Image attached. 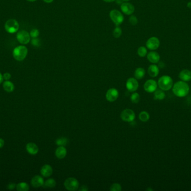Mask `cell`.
Here are the masks:
<instances>
[{
  "instance_id": "6da1fadb",
  "label": "cell",
  "mask_w": 191,
  "mask_h": 191,
  "mask_svg": "<svg viewBox=\"0 0 191 191\" xmlns=\"http://www.w3.org/2000/svg\"><path fill=\"white\" fill-rule=\"evenodd\" d=\"M172 90L175 96H177V97H185L189 93V86L187 82L181 80L173 84Z\"/></svg>"
},
{
  "instance_id": "7a4b0ae2",
  "label": "cell",
  "mask_w": 191,
  "mask_h": 191,
  "mask_svg": "<svg viewBox=\"0 0 191 191\" xmlns=\"http://www.w3.org/2000/svg\"><path fill=\"white\" fill-rule=\"evenodd\" d=\"M158 86L161 90L168 91L172 88L173 86V81L171 77L168 75H164L159 79Z\"/></svg>"
},
{
  "instance_id": "3957f363",
  "label": "cell",
  "mask_w": 191,
  "mask_h": 191,
  "mask_svg": "<svg viewBox=\"0 0 191 191\" xmlns=\"http://www.w3.org/2000/svg\"><path fill=\"white\" fill-rule=\"evenodd\" d=\"M27 52L28 51L26 47L23 46L17 47L13 51V57L18 61H22L27 57Z\"/></svg>"
},
{
  "instance_id": "277c9868",
  "label": "cell",
  "mask_w": 191,
  "mask_h": 191,
  "mask_svg": "<svg viewBox=\"0 0 191 191\" xmlns=\"http://www.w3.org/2000/svg\"><path fill=\"white\" fill-rule=\"evenodd\" d=\"M110 17L112 22L115 23L116 26H120L122 24L124 20V17L122 13L119 10H112L110 13Z\"/></svg>"
},
{
  "instance_id": "5b68a950",
  "label": "cell",
  "mask_w": 191,
  "mask_h": 191,
  "mask_svg": "<svg viewBox=\"0 0 191 191\" xmlns=\"http://www.w3.org/2000/svg\"><path fill=\"white\" fill-rule=\"evenodd\" d=\"M64 185L65 188L68 191H77L79 188V182L76 178L73 177L67 178L64 182Z\"/></svg>"
},
{
  "instance_id": "8992f818",
  "label": "cell",
  "mask_w": 191,
  "mask_h": 191,
  "mask_svg": "<svg viewBox=\"0 0 191 191\" xmlns=\"http://www.w3.org/2000/svg\"><path fill=\"white\" fill-rule=\"evenodd\" d=\"M5 28L7 32L13 34L17 32V30L19 29V24L17 21L11 19L7 20L6 22L5 25Z\"/></svg>"
},
{
  "instance_id": "52a82bcc",
  "label": "cell",
  "mask_w": 191,
  "mask_h": 191,
  "mask_svg": "<svg viewBox=\"0 0 191 191\" xmlns=\"http://www.w3.org/2000/svg\"><path fill=\"white\" fill-rule=\"evenodd\" d=\"M120 117L122 121L125 122H132L135 119V114L132 109H126L121 112Z\"/></svg>"
},
{
  "instance_id": "ba28073f",
  "label": "cell",
  "mask_w": 191,
  "mask_h": 191,
  "mask_svg": "<svg viewBox=\"0 0 191 191\" xmlns=\"http://www.w3.org/2000/svg\"><path fill=\"white\" fill-rule=\"evenodd\" d=\"M17 39L19 43L22 44H27L30 41V34L25 30H21L19 32L16 36Z\"/></svg>"
},
{
  "instance_id": "9c48e42d",
  "label": "cell",
  "mask_w": 191,
  "mask_h": 191,
  "mask_svg": "<svg viewBox=\"0 0 191 191\" xmlns=\"http://www.w3.org/2000/svg\"><path fill=\"white\" fill-rule=\"evenodd\" d=\"M146 46L148 49L151 51L157 50L160 46V40L155 36L151 37L146 41Z\"/></svg>"
},
{
  "instance_id": "30bf717a",
  "label": "cell",
  "mask_w": 191,
  "mask_h": 191,
  "mask_svg": "<svg viewBox=\"0 0 191 191\" xmlns=\"http://www.w3.org/2000/svg\"><path fill=\"white\" fill-rule=\"evenodd\" d=\"M158 83L154 80L150 79L147 80L144 85V89L145 92L152 93L154 92L157 89Z\"/></svg>"
},
{
  "instance_id": "8fae6325",
  "label": "cell",
  "mask_w": 191,
  "mask_h": 191,
  "mask_svg": "<svg viewBox=\"0 0 191 191\" xmlns=\"http://www.w3.org/2000/svg\"><path fill=\"white\" fill-rule=\"evenodd\" d=\"M120 9L123 13L127 15H131L135 11V7L128 2H125L121 5Z\"/></svg>"
},
{
  "instance_id": "7c38bea8",
  "label": "cell",
  "mask_w": 191,
  "mask_h": 191,
  "mask_svg": "<svg viewBox=\"0 0 191 191\" xmlns=\"http://www.w3.org/2000/svg\"><path fill=\"white\" fill-rule=\"evenodd\" d=\"M119 91L115 88H111L107 90L106 94V98L110 102H114L119 97Z\"/></svg>"
},
{
  "instance_id": "4fadbf2b",
  "label": "cell",
  "mask_w": 191,
  "mask_h": 191,
  "mask_svg": "<svg viewBox=\"0 0 191 191\" xmlns=\"http://www.w3.org/2000/svg\"><path fill=\"white\" fill-rule=\"evenodd\" d=\"M126 87L130 92H134L136 91L139 88V83L137 79L133 77L129 78L126 83Z\"/></svg>"
},
{
  "instance_id": "5bb4252c",
  "label": "cell",
  "mask_w": 191,
  "mask_h": 191,
  "mask_svg": "<svg viewBox=\"0 0 191 191\" xmlns=\"http://www.w3.org/2000/svg\"><path fill=\"white\" fill-rule=\"evenodd\" d=\"M147 59L152 63H157L160 61V56L158 52L155 51H151L147 54Z\"/></svg>"
},
{
  "instance_id": "9a60e30c",
  "label": "cell",
  "mask_w": 191,
  "mask_h": 191,
  "mask_svg": "<svg viewBox=\"0 0 191 191\" xmlns=\"http://www.w3.org/2000/svg\"><path fill=\"white\" fill-rule=\"evenodd\" d=\"M44 183V179L40 175H36L34 177L31 181V184L34 188H39L40 187H41L43 186Z\"/></svg>"
},
{
  "instance_id": "2e32d148",
  "label": "cell",
  "mask_w": 191,
  "mask_h": 191,
  "mask_svg": "<svg viewBox=\"0 0 191 191\" xmlns=\"http://www.w3.org/2000/svg\"><path fill=\"white\" fill-rule=\"evenodd\" d=\"M179 77L185 82H188L191 80V71L189 69H185L182 70L179 74Z\"/></svg>"
},
{
  "instance_id": "e0dca14e",
  "label": "cell",
  "mask_w": 191,
  "mask_h": 191,
  "mask_svg": "<svg viewBox=\"0 0 191 191\" xmlns=\"http://www.w3.org/2000/svg\"><path fill=\"white\" fill-rule=\"evenodd\" d=\"M40 173L44 177H49L53 174V168L50 165H44L41 169Z\"/></svg>"
},
{
  "instance_id": "ac0fdd59",
  "label": "cell",
  "mask_w": 191,
  "mask_h": 191,
  "mask_svg": "<svg viewBox=\"0 0 191 191\" xmlns=\"http://www.w3.org/2000/svg\"><path fill=\"white\" fill-rule=\"evenodd\" d=\"M149 75L152 77H156L159 73V68L156 65H151L148 69Z\"/></svg>"
},
{
  "instance_id": "d6986e66",
  "label": "cell",
  "mask_w": 191,
  "mask_h": 191,
  "mask_svg": "<svg viewBox=\"0 0 191 191\" xmlns=\"http://www.w3.org/2000/svg\"><path fill=\"white\" fill-rule=\"evenodd\" d=\"M67 154V149L64 146H59L56 150L55 154L57 158L63 159L64 158Z\"/></svg>"
},
{
  "instance_id": "ffe728a7",
  "label": "cell",
  "mask_w": 191,
  "mask_h": 191,
  "mask_svg": "<svg viewBox=\"0 0 191 191\" xmlns=\"http://www.w3.org/2000/svg\"><path fill=\"white\" fill-rule=\"evenodd\" d=\"M27 152L31 155H36L39 152V148L38 146L33 142H30L27 144L26 146Z\"/></svg>"
},
{
  "instance_id": "44dd1931",
  "label": "cell",
  "mask_w": 191,
  "mask_h": 191,
  "mask_svg": "<svg viewBox=\"0 0 191 191\" xmlns=\"http://www.w3.org/2000/svg\"><path fill=\"white\" fill-rule=\"evenodd\" d=\"M145 75V69L142 67H139L135 69L134 76L137 80H141L144 77Z\"/></svg>"
},
{
  "instance_id": "7402d4cb",
  "label": "cell",
  "mask_w": 191,
  "mask_h": 191,
  "mask_svg": "<svg viewBox=\"0 0 191 191\" xmlns=\"http://www.w3.org/2000/svg\"><path fill=\"white\" fill-rule=\"evenodd\" d=\"M154 92V98L155 100H161L165 98L164 92L161 89H157Z\"/></svg>"
},
{
  "instance_id": "603a6c76",
  "label": "cell",
  "mask_w": 191,
  "mask_h": 191,
  "mask_svg": "<svg viewBox=\"0 0 191 191\" xmlns=\"http://www.w3.org/2000/svg\"><path fill=\"white\" fill-rule=\"evenodd\" d=\"M3 89L8 92H13L14 90V85H13V84L12 82L10 81H8L6 80L5 82H4L3 84Z\"/></svg>"
},
{
  "instance_id": "cb8c5ba5",
  "label": "cell",
  "mask_w": 191,
  "mask_h": 191,
  "mask_svg": "<svg viewBox=\"0 0 191 191\" xmlns=\"http://www.w3.org/2000/svg\"><path fill=\"white\" fill-rule=\"evenodd\" d=\"M56 185V181L53 178H49L44 182L43 186L45 188H52Z\"/></svg>"
},
{
  "instance_id": "d4e9b609",
  "label": "cell",
  "mask_w": 191,
  "mask_h": 191,
  "mask_svg": "<svg viewBox=\"0 0 191 191\" xmlns=\"http://www.w3.org/2000/svg\"><path fill=\"white\" fill-rule=\"evenodd\" d=\"M139 119L142 122H146L148 121L150 119V115L146 111H142L140 112L139 115Z\"/></svg>"
},
{
  "instance_id": "484cf974",
  "label": "cell",
  "mask_w": 191,
  "mask_h": 191,
  "mask_svg": "<svg viewBox=\"0 0 191 191\" xmlns=\"http://www.w3.org/2000/svg\"><path fill=\"white\" fill-rule=\"evenodd\" d=\"M16 189L19 191H27L29 190V186L25 182H21L19 183L16 186Z\"/></svg>"
},
{
  "instance_id": "4316f807",
  "label": "cell",
  "mask_w": 191,
  "mask_h": 191,
  "mask_svg": "<svg viewBox=\"0 0 191 191\" xmlns=\"http://www.w3.org/2000/svg\"><path fill=\"white\" fill-rule=\"evenodd\" d=\"M68 142V140L67 138L66 137H60V138L56 139V144L58 146H65L67 145Z\"/></svg>"
},
{
  "instance_id": "83f0119b",
  "label": "cell",
  "mask_w": 191,
  "mask_h": 191,
  "mask_svg": "<svg viewBox=\"0 0 191 191\" xmlns=\"http://www.w3.org/2000/svg\"><path fill=\"white\" fill-rule=\"evenodd\" d=\"M137 53L139 57H144L148 54V50L145 47H140L138 50Z\"/></svg>"
},
{
  "instance_id": "f1b7e54d",
  "label": "cell",
  "mask_w": 191,
  "mask_h": 191,
  "mask_svg": "<svg viewBox=\"0 0 191 191\" xmlns=\"http://www.w3.org/2000/svg\"><path fill=\"white\" fill-rule=\"evenodd\" d=\"M122 35V29L119 26H116L113 31V36L115 38H119Z\"/></svg>"
},
{
  "instance_id": "f546056e",
  "label": "cell",
  "mask_w": 191,
  "mask_h": 191,
  "mask_svg": "<svg viewBox=\"0 0 191 191\" xmlns=\"http://www.w3.org/2000/svg\"><path fill=\"white\" fill-rule=\"evenodd\" d=\"M130 100L132 101V103L137 104L139 102L140 100V96L137 92H134L133 94H132L131 97H130Z\"/></svg>"
},
{
  "instance_id": "4dcf8cb0",
  "label": "cell",
  "mask_w": 191,
  "mask_h": 191,
  "mask_svg": "<svg viewBox=\"0 0 191 191\" xmlns=\"http://www.w3.org/2000/svg\"><path fill=\"white\" fill-rule=\"evenodd\" d=\"M111 191H121L122 190L121 185L119 183H114L110 187Z\"/></svg>"
},
{
  "instance_id": "1f68e13d",
  "label": "cell",
  "mask_w": 191,
  "mask_h": 191,
  "mask_svg": "<svg viewBox=\"0 0 191 191\" xmlns=\"http://www.w3.org/2000/svg\"><path fill=\"white\" fill-rule=\"evenodd\" d=\"M129 22L132 24V25L135 26L138 23V20L137 17L134 15H132L129 18Z\"/></svg>"
},
{
  "instance_id": "d6a6232c",
  "label": "cell",
  "mask_w": 191,
  "mask_h": 191,
  "mask_svg": "<svg viewBox=\"0 0 191 191\" xmlns=\"http://www.w3.org/2000/svg\"><path fill=\"white\" fill-rule=\"evenodd\" d=\"M30 36L33 38H36L39 36V31L36 29L31 30L30 33Z\"/></svg>"
},
{
  "instance_id": "836d02e7",
  "label": "cell",
  "mask_w": 191,
  "mask_h": 191,
  "mask_svg": "<svg viewBox=\"0 0 191 191\" xmlns=\"http://www.w3.org/2000/svg\"><path fill=\"white\" fill-rule=\"evenodd\" d=\"M31 44L34 47H39L40 46V40L36 38H33L31 40Z\"/></svg>"
},
{
  "instance_id": "e575fe53",
  "label": "cell",
  "mask_w": 191,
  "mask_h": 191,
  "mask_svg": "<svg viewBox=\"0 0 191 191\" xmlns=\"http://www.w3.org/2000/svg\"><path fill=\"white\" fill-rule=\"evenodd\" d=\"M3 79L6 80H10L11 79V75L10 73H6L3 75Z\"/></svg>"
},
{
  "instance_id": "d590c367",
  "label": "cell",
  "mask_w": 191,
  "mask_h": 191,
  "mask_svg": "<svg viewBox=\"0 0 191 191\" xmlns=\"http://www.w3.org/2000/svg\"><path fill=\"white\" fill-rule=\"evenodd\" d=\"M78 189L80 191H87L88 190V188L86 185H82Z\"/></svg>"
},
{
  "instance_id": "8d00e7d4",
  "label": "cell",
  "mask_w": 191,
  "mask_h": 191,
  "mask_svg": "<svg viewBox=\"0 0 191 191\" xmlns=\"http://www.w3.org/2000/svg\"><path fill=\"white\" fill-rule=\"evenodd\" d=\"M15 187H16V185H15V184L11 183V184L9 185L7 188H9V189H14V188H15Z\"/></svg>"
},
{
  "instance_id": "74e56055",
  "label": "cell",
  "mask_w": 191,
  "mask_h": 191,
  "mask_svg": "<svg viewBox=\"0 0 191 191\" xmlns=\"http://www.w3.org/2000/svg\"><path fill=\"white\" fill-rule=\"evenodd\" d=\"M4 144H5V142L3 140L0 138V148H2L3 147Z\"/></svg>"
},
{
  "instance_id": "f35d334b",
  "label": "cell",
  "mask_w": 191,
  "mask_h": 191,
  "mask_svg": "<svg viewBox=\"0 0 191 191\" xmlns=\"http://www.w3.org/2000/svg\"><path fill=\"white\" fill-rule=\"evenodd\" d=\"M43 1H44V2H45V3H50L53 2L54 0H43Z\"/></svg>"
},
{
  "instance_id": "ab89813d",
  "label": "cell",
  "mask_w": 191,
  "mask_h": 191,
  "mask_svg": "<svg viewBox=\"0 0 191 191\" xmlns=\"http://www.w3.org/2000/svg\"><path fill=\"white\" fill-rule=\"evenodd\" d=\"M3 77L2 75V74L1 73H0V84H1L2 81H3Z\"/></svg>"
},
{
  "instance_id": "60d3db41",
  "label": "cell",
  "mask_w": 191,
  "mask_h": 191,
  "mask_svg": "<svg viewBox=\"0 0 191 191\" xmlns=\"http://www.w3.org/2000/svg\"><path fill=\"white\" fill-rule=\"evenodd\" d=\"M104 2H108V3H110V2H114V1H115L116 0H103Z\"/></svg>"
},
{
  "instance_id": "b9f144b4",
  "label": "cell",
  "mask_w": 191,
  "mask_h": 191,
  "mask_svg": "<svg viewBox=\"0 0 191 191\" xmlns=\"http://www.w3.org/2000/svg\"><path fill=\"white\" fill-rule=\"evenodd\" d=\"M187 7H188V8H189V9H191V2H188V3H187Z\"/></svg>"
},
{
  "instance_id": "7bdbcfd3",
  "label": "cell",
  "mask_w": 191,
  "mask_h": 191,
  "mask_svg": "<svg viewBox=\"0 0 191 191\" xmlns=\"http://www.w3.org/2000/svg\"><path fill=\"white\" fill-rule=\"evenodd\" d=\"M27 1H29V2H35V1H36L37 0H27Z\"/></svg>"
},
{
  "instance_id": "ee69618b",
  "label": "cell",
  "mask_w": 191,
  "mask_h": 191,
  "mask_svg": "<svg viewBox=\"0 0 191 191\" xmlns=\"http://www.w3.org/2000/svg\"><path fill=\"white\" fill-rule=\"evenodd\" d=\"M123 1H124V2H128L129 1H130V0H122Z\"/></svg>"
}]
</instances>
